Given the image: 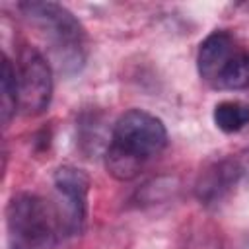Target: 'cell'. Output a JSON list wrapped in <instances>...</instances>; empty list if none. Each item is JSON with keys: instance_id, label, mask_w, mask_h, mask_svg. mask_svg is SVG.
<instances>
[{"instance_id": "1", "label": "cell", "mask_w": 249, "mask_h": 249, "mask_svg": "<svg viewBox=\"0 0 249 249\" xmlns=\"http://www.w3.org/2000/svg\"><path fill=\"white\" fill-rule=\"evenodd\" d=\"M167 146L165 124L152 113L130 109L123 113L111 132V142L105 150V167L119 179L136 177L142 167Z\"/></svg>"}, {"instance_id": "2", "label": "cell", "mask_w": 249, "mask_h": 249, "mask_svg": "<svg viewBox=\"0 0 249 249\" xmlns=\"http://www.w3.org/2000/svg\"><path fill=\"white\" fill-rule=\"evenodd\" d=\"M25 19L49 41L53 58L60 72L76 74L86 62V31L78 18L56 2H21Z\"/></svg>"}, {"instance_id": "3", "label": "cell", "mask_w": 249, "mask_h": 249, "mask_svg": "<svg viewBox=\"0 0 249 249\" xmlns=\"http://www.w3.org/2000/svg\"><path fill=\"white\" fill-rule=\"evenodd\" d=\"M10 249H51L60 231L56 210L37 195H16L6 208Z\"/></svg>"}, {"instance_id": "4", "label": "cell", "mask_w": 249, "mask_h": 249, "mask_svg": "<svg viewBox=\"0 0 249 249\" xmlns=\"http://www.w3.org/2000/svg\"><path fill=\"white\" fill-rule=\"evenodd\" d=\"M19 109L27 117L41 115L53 97V70L45 56L31 47L21 49L18 60Z\"/></svg>"}, {"instance_id": "5", "label": "cell", "mask_w": 249, "mask_h": 249, "mask_svg": "<svg viewBox=\"0 0 249 249\" xmlns=\"http://www.w3.org/2000/svg\"><path fill=\"white\" fill-rule=\"evenodd\" d=\"M89 185L91 181L88 173L74 165H62L54 171V189L60 200L56 216L60 222V230L68 231V235L80 233L86 224Z\"/></svg>"}, {"instance_id": "6", "label": "cell", "mask_w": 249, "mask_h": 249, "mask_svg": "<svg viewBox=\"0 0 249 249\" xmlns=\"http://www.w3.org/2000/svg\"><path fill=\"white\" fill-rule=\"evenodd\" d=\"M247 173L245 163L239 158H224L206 167L196 181V198L204 206H216L222 202Z\"/></svg>"}, {"instance_id": "7", "label": "cell", "mask_w": 249, "mask_h": 249, "mask_svg": "<svg viewBox=\"0 0 249 249\" xmlns=\"http://www.w3.org/2000/svg\"><path fill=\"white\" fill-rule=\"evenodd\" d=\"M239 47L235 43V37L226 29H216L198 47L196 54V66L198 74L204 82L212 84L216 88L220 76L231 62V58L237 54Z\"/></svg>"}, {"instance_id": "8", "label": "cell", "mask_w": 249, "mask_h": 249, "mask_svg": "<svg viewBox=\"0 0 249 249\" xmlns=\"http://www.w3.org/2000/svg\"><path fill=\"white\" fill-rule=\"evenodd\" d=\"M212 119L222 132H228V134L239 132L249 124V101H239V99L220 101L214 107Z\"/></svg>"}, {"instance_id": "9", "label": "cell", "mask_w": 249, "mask_h": 249, "mask_svg": "<svg viewBox=\"0 0 249 249\" xmlns=\"http://www.w3.org/2000/svg\"><path fill=\"white\" fill-rule=\"evenodd\" d=\"M0 103H2V123L4 126L12 121L16 111L19 109L18 95V70L12 60L4 54L2 58V78H0Z\"/></svg>"}, {"instance_id": "10", "label": "cell", "mask_w": 249, "mask_h": 249, "mask_svg": "<svg viewBox=\"0 0 249 249\" xmlns=\"http://www.w3.org/2000/svg\"><path fill=\"white\" fill-rule=\"evenodd\" d=\"M216 88L222 89H249V51L239 49L231 58L224 74L220 76Z\"/></svg>"}]
</instances>
